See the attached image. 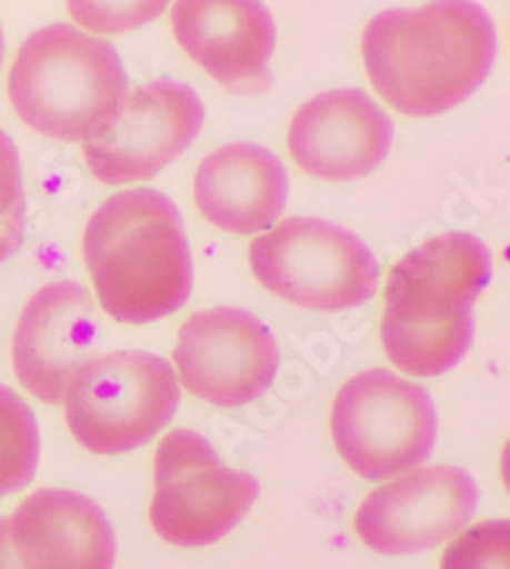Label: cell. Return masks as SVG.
<instances>
[{
    "label": "cell",
    "instance_id": "3",
    "mask_svg": "<svg viewBox=\"0 0 510 569\" xmlns=\"http://www.w3.org/2000/svg\"><path fill=\"white\" fill-rule=\"evenodd\" d=\"M82 251L100 307L116 322L151 325L192 295L184 220L156 189H128L102 202L84 228Z\"/></svg>",
    "mask_w": 510,
    "mask_h": 569
},
{
    "label": "cell",
    "instance_id": "18",
    "mask_svg": "<svg viewBox=\"0 0 510 569\" xmlns=\"http://www.w3.org/2000/svg\"><path fill=\"white\" fill-rule=\"evenodd\" d=\"M439 569H510V519L480 521L454 533Z\"/></svg>",
    "mask_w": 510,
    "mask_h": 569
},
{
    "label": "cell",
    "instance_id": "21",
    "mask_svg": "<svg viewBox=\"0 0 510 569\" xmlns=\"http://www.w3.org/2000/svg\"><path fill=\"white\" fill-rule=\"evenodd\" d=\"M0 569H21L11 545V521L0 519Z\"/></svg>",
    "mask_w": 510,
    "mask_h": 569
},
{
    "label": "cell",
    "instance_id": "7",
    "mask_svg": "<svg viewBox=\"0 0 510 569\" xmlns=\"http://www.w3.org/2000/svg\"><path fill=\"white\" fill-rule=\"evenodd\" d=\"M330 429L337 452L360 478L388 480L429 460L439 417L427 388L370 368L337 391Z\"/></svg>",
    "mask_w": 510,
    "mask_h": 569
},
{
    "label": "cell",
    "instance_id": "8",
    "mask_svg": "<svg viewBox=\"0 0 510 569\" xmlns=\"http://www.w3.org/2000/svg\"><path fill=\"white\" fill-rule=\"evenodd\" d=\"M153 478L151 526L181 549L210 547L228 537L261 493L253 476L230 470L194 429H174L161 439Z\"/></svg>",
    "mask_w": 510,
    "mask_h": 569
},
{
    "label": "cell",
    "instance_id": "10",
    "mask_svg": "<svg viewBox=\"0 0 510 569\" xmlns=\"http://www.w3.org/2000/svg\"><path fill=\"white\" fill-rule=\"evenodd\" d=\"M279 345L263 319L236 307L197 312L179 327L174 366L189 393L222 409L261 399L279 373Z\"/></svg>",
    "mask_w": 510,
    "mask_h": 569
},
{
    "label": "cell",
    "instance_id": "4",
    "mask_svg": "<svg viewBox=\"0 0 510 569\" xmlns=\"http://www.w3.org/2000/svg\"><path fill=\"white\" fill-rule=\"evenodd\" d=\"M128 88L110 41L69 23L33 31L8 74V100L26 126L54 141H82L88 128Z\"/></svg>",
    "mask_w": 510,
    "mask_h": 569
},
{
    "label": "cell",
    "instance_id": "15",
    "mask_svg": "<svg viewBox=\"0 0 510 569\" xmlns=\"http://www.w3.org/2000/svg\"><path fill=\"white\" fill-rule=\"evenodd\" d=\"M11 545L21 569H112L116 531L92 498L41 488L19 503Z\"/></svg>",
    "mask_w": 510,
    "mask_h": 569
},
{
    "label": "cell",
    "instance_id": "6",
    "mask_svg": "<svg viewBox=\"0 0 510 569\" xmlns=\"http://www.w3.org/2000/svg\"><path fill=\"white\" fill-rule=\"evenodd\" d=\"M263 289L289 305L344 312L373 299L378 261L352 230L319 218H287L258 236L248 251Z\"/></svg>",
    "mask_w": 510,
    "mask_h": 569
},
{
    "label": "cell",
    "instance_id": "17",
    "mask_svg": "<svg viewBox=\"0 0 510 569\" xmlns=\"http://www.w3.org/2000/svg\"><path fill=\"white\" fill-rule=\"evenodd\" d=\"M41 437L33 411L19 393L0 386V501L37 476Z\"/></svg>",
    "mask_w": 510,
    "mask_h": 569
},
{
    "label": "cell",
    "instance_id": "9",
    "mask_svg": "<svg viewBox=\"0 0 510 569\" xmlns=\"http://www.w3.org/2000/svg\"><path fill=\"white\" fill-rule=\"evenodd\" d=\"M204 126V106L189 84L156 80L120 94L88 128L82 157L102 184L153 179L179 159Z\"/></svg>",
    "mask_w": 510,
    "mask_h": 569
},
{
    "label": "cell",
    "instance_id": "14",
    "mask_svg": "<svg viewBox=\"0 0 510 569\" xmlns=\"http://www.w3.org/2000/svg\"><path fill=\"white\" fill-rule=\"evenodd\" d=\"M171 31L179 47L230 92L271 88L276 21L261 0H174Z\"/></svg>",
    "mask_w": 510,
    "mask_h": 569
},
{
    "label": "cell",
    "instance_id": "13",
    "mask_svg": "<svg viewBox=\"0 0 510 569\" xmlns=\"http://www.w3.org/2000/svg\"><path fill=\"white\" fill-rule=\"evenodd\" d=\"M393 143V120L368 92L317 94L291 118L289 153L309 177L352 182L376 171Z\"/></svg>",
    "mask_w": 510,
    "mask_h": 569
},
{
    "label": "cell",
    "instance_id": "5",
    "mask_svg": "<svg viewBox=\"0 0 510 569\" xmlns=\"http://www.w3.org/2000/svg\"><path fill=\"white\" fill-rule=\"evenodd\" d=\"M181 386L169 360L153 352L118 350L94 356L72 378L64 417L72 437L94 455H123L169 427Z\"/></svg>",
    "mask_w": 510,
    "mask_h": 569
},
{
    "label": "cell",
    "instance_id": "11",
    "mask_svg": "<svg viewBox=\"0 0 510 569\" xmlns=\"http://www.w3.org/2000/svg\"><path fill=\"white\" fill-rule=\"evenodd\" d=\"M478 503L480 493L470 472L437 465L378 486L358 506L352 523L362 545L378 555H417L460 533Z\"/></svg>",
    "mask_w": 510,
    "mask_h": 569
},
{
    "label": "cell",
    "instance_id": "2",
    "mask_svg": "<svg viewBox=\"0 0 510 569\" xmlns=\"http://www.w3.org/2000/svg\"><path fill=\"white\" fill-rule=\"evenodd\" d=\"M492 276L488 246L470 232H447L406 253L386 281L380 342L391 363L437 378L472 348V305Z\"/></svg>",
    "mask_w": 510,
    "mask_h": 569
},
{
    "label": "cell",
    "instance_id": "1",
    "mask_svg": "<svg viewBox=\"0 0 510 569\" xmlns=\"http://www.w3.org/2000/svg\"><path fill=\"white\" fill-rule=\"evenodd\" d=\"M496 49V26L474 0L383 11L360 39L370 84L411 118L442 116L470 100L488 80Z\"/></svg>",
    "mask_w": 510,
    "mask_h": 569
},
{
    "label": "cell",
    "instance_id": "20",
    "mask_svg": "<svg viewBox=\"0 0 510 569\" xmlns=\"http://www.w3.org/2000/svg\"><path fill=\"white\" fill-rule=\"evenodd\" d=\"M26 192L21 157L11 136L0 131V263L8 261L23 243Z\"/></svg>",
    "mask_w": 510,
    "mask_h": 569
},
{
    "label": "cell",
    "instance_id": "22",
    "mask_svg": "<svg viewBox=\"0 0 510 569\" xmlns=\"http://www.w3.org/2000/svg\"><path fill=\"white\" fill-rule=\"evenodd\" d=\"M500 478H503V486L510 496V439L503 447V452H500Z\"/></svg>",
    "mask_w": 510,
    "mask_h": 569
},
{
    "label": "cell",
    "instance_id": "23",
    "mask_svg": "<svg viewBox=\"0 0 510 569\" xmlns=\"http://www.w3.org/2000/svg\"><path fill=\"white\" fill-rule=\"evenodd\" d=\"M3 51H6V41H3V29H0V64H3Z\"/></svg>",
    "mask_w": 510,
    "mask_h": 569
},
{
    "label": "cell",
    "instance_id": "12",
    "mask_svg": "<svg viewBox=\"0 0 510 569\" xmlns=\"http://www.w3.org/2000/svg\"><path fill=\"white\" fill-rule=\"evenodd\" d=\"M100 315L77 281L41 287L26 301L13 332V370L26 391L44 403H64L67 388L94 358Z\"/></svg>",
    "mask_w": 510,
    "mask_h": 569
},
{
    "label": "cell",
    "instance_id": "19",
    "mask_svg": "<svg viewBox=\"0 0 510 569\" xmlns=\"http://www.w3.org/2000/svg\"><path fill=\"white\" fill-rule=\"evenodd\" d=\"M169 3L171 0H67V11L90 33H126L159 19Z\"/></svg>",
    "mask_w": 510,
    "mask_h": 569
},
{
    "label": "cell",
    "instance_id": "16",
    "mask_svg": "<svg viewBox=\"0 0 510 569\" xmlns=\"http://www.w3.org/2000/svg\"><path fill=\"white\" fill-rule=\"evenodd\" d=\"M289 197V174L273 151L228 143L207 153L194 174V202L214 228L236 236L271 230Z\"/></svg>",
    "mask_w": 510,
    "mask_h": 569
}]
</instances>
